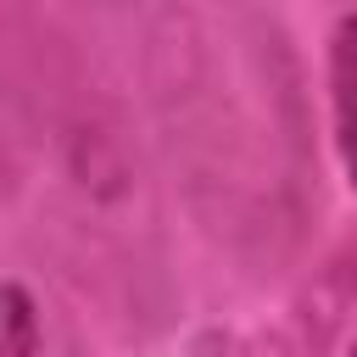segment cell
<instances>
[{
    "label": "cell",
    "instance_id": "1",
    "mask_svg": "<svg viewBox=\"0 0 357 357\" xmlns=\"http://www.w3.org/2000/svg\"><path fill=\"white\" fill-rule=\"evenodd\" d=\"M329 100H335V145L357 190V11L340 17L335 45H329Z\"/></svg>",
    "mask_w": 357,
    "mask_h": 357
},
{
    "label": "cell",
    "instance_id": "2",
    "mask_svg": "<svg viewBox=\"0 0 357 357\" xmlns=\"http://www.w3.org/2000/svg\"><path fill=\"white\" fill-rule=\"evenodd\" d=\"M39 351V312L17 284H0V357H33Z\"/></svg>",
    "mask_w": 357,
    "mask_h": 357
},
{
    "label": "cell",
    "instance_id": "3",
    "mask_svg": "<svg viewBox=\"0 0 357 357\" xmlns=\"http://www.w3.org/2000/svg\"><path fill=\"white\" fill-rule=\"evenodd\" d=\"M346 357H357V340H351V351H346Z\"/></svg>",
    "mask_w": 357,
    "mask_h": 357
}]
</instances>
